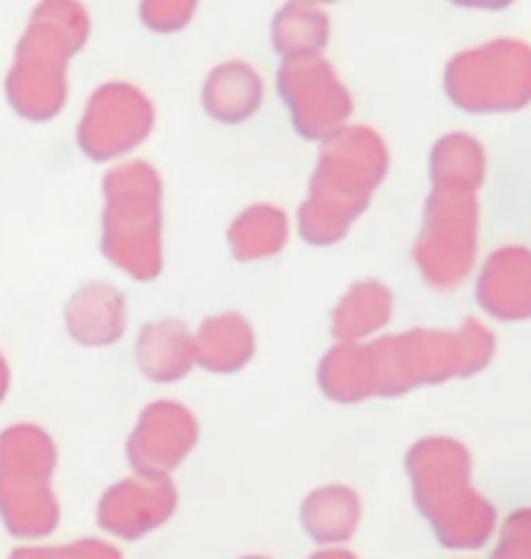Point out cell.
I'll return each mask as SVG.
<instances>
[{
	"label": "cell",
	"instance_id": "obj_1",
	"mask_svg": "<svg viewBox=\"0 0 531 559\" xmlns=\"http://www.w3.org/2000/svg\"><path fill=\"white\" fill-rule=\"evenodd\" d=\"M493 337L467 319L459 332L410 330L374 342H340L319 362L317 381L327 400L355 404L472 376L491 360Z\"/></svg>",
	"mask_w": 531,
	"mask_h": 559
},
{
	"label": "cell",
	"instance_id": "obj_2",
	"mask_svg": "<svg viewBox=\"0 0 531 559\" xmlns=\"http://www.w3.org/2000/svg\"><path fill=\"white\" fill-rule=\"evenodd\" d=\"M389 171V148L366 124H345L321 140L309 198L298 210L302 239L330 247L345 239Z\"/></svg>",
	"mask_w": 531,
	"mask_h": 559
},
{
	"label": "cell",
	"instance_id": "obj_3",
	"mask_svg": "<svg viewBox=\"0 0 531 559\" xmlns=\"http://www.w3.org/2000/svg\"><path fill=\"white\" fill-rule=\"evenodd\" d=\"M91 34V19L81 3H42L16 47L5 79V94L21 117L52 120L68 99V62Z\"/></svg>",
	"mask_w": 531,
	"mask_h": 559
},
{
	"label": "cell",
	"instance_id": "obj_4",
	"mask_svg": "<svg viewBox=\"0 0 531 559\" xmlns=\"http://www.w3.org/2000/svg\"><path fill=\"white\" fill-rule=\"evenodd\" d=\"M415 506L444 547H477L493 526V510L470 489V453L451 438H423L404 456Z\"/></svg>",
	"mask_w": 531,
	"mask_h": 559
},
{
	"label": "cell",
	"instance_id": "obj_5",
	"mask_svg": "<svg viewBox=\"0 0 531 559\" xmlns=\"http://www.w3.org/2000/svg\"><path fill=\"white\" fill-rule=\"evenodd\" d=\"M161 187L149 160H128L104 177L102 251L132 280H153L164 267L161 247Z\"/></svg>",
	"mask_w": 531,
	"mask_h": 559
},
{
	"label": "cell",
	"instance_id": "obj_6",
	"mask_svg": "<svg viewBox=\"0 0 531 559\" xmlns=\"http://www.w3.org/2000/svg\"><path fill=\"white\" fill-rule=\"evenodd\" d=\"M58 449L39 425L19 423L0 436V521L16 539H45L60 523L52 489Z\"/></svg>",
	"mask_w": 531,
	"mask_h": 559
},
{
	"label": "cell",
	"instance_id": "obj_7",
	"mask_svg": "<svg viewBox=\"0 0 531 559\" xmlns=\"http://www.w3.org/2000/svg\"><path fill=\"white\" fill-rule=\"evenodd\" d=\"M444 86L464 111H519L531 104V45L503 37L453 55Z\"/></svg>",
	"mask_w": 531,
	"mask_h": 559
},
{
	"label": "cell",
	"instance_id": "obj_8",
	"mask_svg": "<svg viewBox=\"0 0 531 559\" xmlns=\"http://www.w3.org/2000/svg\"><path fill=\"white\" fill-rule=\"evenodd\" d=\"M477 192L433 190L425 200L423 230L412 249V260L425 283L438 290H451L464 283L477 257Z\"/></svg>",
	"mask_w": 531,
	"mask_h": 559
},
{
	"label": "cell",
	"instance_id": "obj_9",
	"mask_svg": "<svg viewBox=\"0 0 531 559\" xmlns=\"http://www.w3.org/2000/svg\"><path fill=\"white\" fill-rule=\"evenodd\" d=\"M278 91L291 111L293 128L309 140H324L345 128L353 111V96L321 55L283 58Z\"/></svg>",
	"mask_w": 531,
	"mask_h": 559
},
{
	"label": "cell",
	"instance_id": "obj_10",
	"mask_svg": "<svg viewBox=\"0 0 531 559\" xmlns=\"http://www.w3.org/2000/svg\"><path fill=\"white\" fill-rule=\"evenodd\" d=\"M156 122L153 102L141 88L109 81L91 94L75 140L94 160H111L143 143Z\"/></svg>",
	"mask_w": 531,
	"mask_h": 559
},
{
	"label": "cell",
	"instance_id": "obj_11",
	"mask_svg": "<svg viewBox=\"0 0 531 559\" xmlns=\"http://www.w3.org/2000/svg\"><path fill=\"white\" fill-rule=\"evenodd\" d=\"M177 510V487L169 474H135L117 481L102 495L96 519L111 536L138 542L164 526Z\"/></svg>",
	"mask_w": 531,
	"mask_h": 559
},
{
	"label": "cell",
	"instance_id": "obj_12",
	"mask_svg": "<svg viewBox=\"0 0 531 559\" xmlns=\"http://www.w3.org/2000/svg\"><path fill=\"white\" fill-rule=\"evenodd\" d=\"M198 436V419L185 404L151 402L128 438L130 466L135 474H169L190 456Z\"/></svg>",
	"mask_w": 531,
	"mask_h": 559
},
{
	"label": "cell",
	"instance_id": "obj_13",
	"mask_svg": "<svg viewBox=\"0 0 531 559\" xmlns=\"http://www.w3.org/2000/svg\"><path fill=\"white\" fill-rule=\"evenodd\" d=\"M477 298L493 317L516 319L531 313V251L503 247L487 257L477 283Z\"/></svg>",
	"mask_w": 531,
	"mask_h": 559
},
{
	"label": "cell",
	"instance_id": "obj_14",
	"mask_svg": "<svg viewBox=\"0 0 531 559\" xmlns=\"http://www.w3.org/2000/svg\"><path fill=\"white\" fill-rule=\"evenodd\" d=\"M66 326L86 347L115 345L128 326V304L109 283H88L68 300Z\"/></svg>",
	"mask_w": 531,
	"mask_h": 559
},
{
	"label": "cell",
	"instance_id": "obj_15",
	"mask_svg": "<svg viewBox=\"0 0 531 559\" xmlns=\"http://www.w3.org/2000/svg\"><path fill=\"white\" fill-rule=\"evenodd\" d=\"M135 362L156 383L185 379L194 366V334L179 319L151 321L138 334Z\"/></svg>",
	"mask_w": 531,
	"mask_h": 559
},
{
	"label": "cell",
	"instance_id": "obj_16",
	"mask_svg": "<svg viewBox=\"0 0 531 559\" xmlns=\"http://www.w3.org/2000/svg\"><path fill=\"white\" fill-rule=\"evenodd\" d=\"M264 86L260 73L249 62L231 60L211 70L202 86V107L213 120L236 124L249 120L260 109Z\"/></svg>",
	"mask_w": 531,
	"mask_h": 559
},
{
	"label": "cell",
	"instance_id": "obj_17",
	"mask_svg": "<svg viewBox=\"0 0 531 559\" xmlns=\"http://www.w3.org/2000/svg\"><path fill=\"white\" fill-rule=\"evenodd\" d=\"M255 355V330L241 313L228 311L205 319L194 334V362L211 373H236Z\"/></svg>",
	"mask_w": 531,
	"mask_h": 559
},
{
	"label": "cell",
	"instance_id": "obj_18",
	"mask_svg": "<svg viewBox=\"0 0 531 559\" xmlns=\"http://www.w3.org/2000/svg\"><path fill=\"white\" fill-rule=\"evenodd\" d=\"M394 296L379 280L355 283L332 311V334L340 342H363L391 321Z\"/></svg>",
	"mask_w": 531,
	"mask_h": 559
},
{
	"label": "cell",
	"instance_id": "obj_19",
	"mask_svg": "<svg viewBox=\"0 0 531 559\" xmlns=\"http://www.w3.org/2000/svg\"><path fill=\"white\" fill-rule=\"evenodd\" d=\"M430 185L433 190H467L477 192L485 185L487 156L477 138L467 132L444 135L430 151Z\"/></svg>",
	"mask_w": 531,
	"mask_h": 559
},
{
	"label": "cell",
	"instance_id": "obj_20",
	"mask_svg": "<svg viewBox=\"0 0 531 559\" xmlns=\"http://www.w3.org/2000/svg\"><path fill=\"white\" fill-rule=\"evenodd\" d=\"M302 523L314 542H347L361 523L358 492L345 485H327L314 489L302 506Z\"/></svg>",
	"mask_w": 531,
	"mask_h": 559
},
{
	"label": "cell",
	"instance_id": "obj_21",
	"mask_svg": "<svg viewBox=\"0 0 531 559\" xmlns=\"http://www.w3.org/2000/svg\"><path fill=\"white\" fill-rule=\"evenodd\" d=\"M288 215L281 207L251 205L231 223L228 243L239 262H255L264 257H275L288 243Z\"/></svg>",
	"mask_w": 531,
	"mask_h": 559
},
{
	"label": "cell",
	"instance_id": "obj_22",
	"mask_svg": "<svg viewBox=\"0 0 531 559\" xmlns=\"http://www.w3.org/2000/svg\"><path fill=\"white\" fill-rule=\"evenodd\" d=\"M330 41V16L317 3H288L272 19V45L283 58L319 55Z\"/></svg>",
	"mask_w": 531,
	"mask_h": 559
},
{
	"label": "cell",
	"instance_id": "obj_23",
	"mask_svg": "<svg viewBox=\"0 0 531 559\" xmlns=\"http://www.w3.org/2000/svg\"><path fill=\"white\" fill-rule=\"evenodd\" d=\"M9 559H122V551L109 542L81 539L62 547H21Z\"/></svg>",
	"mask_w": 531,
	"mask_h": 559
},
{
	"label": "cell",
	"instance_id": "obj_24",
	"mask_svg": "<svg viewBox=\"0 0 531 559\" xmlns=\"http://www.w3.org/2000/svg\"><path fill=\"white\" fill-rule=\"evenodd\" d=\"M194 11V3H143L141 19L153 32H177L190 24Z\"/></svg>",
	"mask_w": 531,
	"mask_h": 559
},
{
	"label": "cell",
	"instance_id": "obj_25",
	"mask_svg": "<svg viewBox=\"0 0 531 559\" xmlns=\"http://www.w3.org/2000/svg\"><path fill=\"white\" fill-rule=\"evenodd\" d=\"M9 386H11V370L3 355H0V402H3L5 394H9Z\"/></svg>",
	"mask_w": 531,
	"mask_h": 559
},
{
	"label": "cell",
	"instance_id": "obj_26",
	"mask_svg": "<svg viewBox=\"0 0 531 559\" xmlns=\"http://www.w3.org/2000/svg\"><path fill=\"white\" fill-rule=\"evenodd\" d=\"M309 559H358V557L347 549H321V551H317V555H311Z\"/></svg>",
	"mask_w": 531,
	"mask_h": 559
},
{
	"label": "cell",
	"instance_id": "obj_27",
	"mask_svg": "<svg viewBox=\"0 0 531 559\" xmlns=\"http://www.w3.org/2000/svg\"><path fill=\"white\" fill-rule=\"evenodd\" d=\"M241 559H270V557H241Z\"/></svg>",
	"mask_w": 531,
	"mask_h": 559
}]
</instances>
